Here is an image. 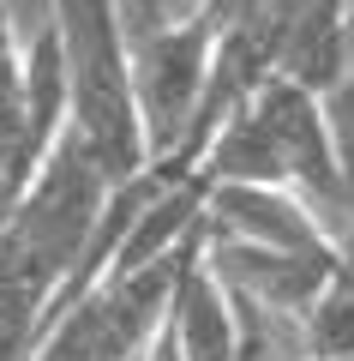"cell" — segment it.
<instances>
[{"mask_svg":"<svg viewBox=\"0 0 354 361\" xmlns=\"http://www.w3.org/2000/svg\"><path fill=\"white\" fill-rule=\"evenodd\" d=\"M198 175L204 187H216V180L282 187L318 217V229L330 235L336 253L354 241V175L342 163L336 133H330L324 97H312L277 73L258 78V90L210 133Z\"/></svg>","mask_w":354,"mask_h":361,"instance_id":"1","label":"cell"},{"mask_svg":"<svg viewBox=\"0 0 354 361\" xmlns=\"http://www.w3.org/2000/svg\"><path fill=\"white\" fill-rule=\"evenodd\" d=\"M49 30L66 66V127L84 139L96 169L120 187L132 180L144 157V133L132 115V78H127V25H120V0H49Z\"/></svg>","mask_w":354,"mask_h":361,"instance_id":"2","label":"cell"},{"mask_svg":"<svg viewBox=\"0 0 354 361\" xmlns=\"http://www.w3.org/2000/svg\"><path fill=\"white\" fill-rule=\"evenodd\" d=\"M216 37L222 18L216 13H187L168 18L156 30L127 37V78H132V115L144 133V157L163 163L180 151V139L192 133V115L204 103L210 85V61H216Z\"/></svg>","mask_w":354,"mask_h":361,"instance_id":"3","label":"cell"},{"mask_svg":"<svg viewBox=\"0 0 354 361\" xmlns=\"http://www.w3.org/2000/svg\"><path fill=\"white\" fill-rule=\"evenodd\" d=\"M204 235L270 253H336L318 217L282 187H246V180H216L204 193ZM342 259V253H336Z\"/></svg>","mask_w":354,"mask_h":361,"instance_id":"4","label":"cell"},{"mask_svg":"<svg viewBox=\"0 0 354 361\" xmlns=\"http://www.w3.org/2000/svg\"><path fill=\"white\" fill-rule=\"evenodd\" d=\"M168 331H175L180 361H241V325H234V301H228L222 277L204 265L192 247L175 271L168 289Z\"/></svg>","mask_w":354,"mask_h":361,"instance_id":"5","label":"cell"},{"mask_svg":"<svg viewBox=\"0 0 354 361\" xmlns=\"http://www.w3.org/2000/svg\"><path fill=\"white\" fill-rule=\"evenodd\" d=\"M42 157L49 151L30 127V97H25V42H18L13 6L0 0V217L18 205Z\"/></svg>","mask_w":354,"mask_h":361,"instance_id":"6","label":"cell"},{"mask_svg":"<svg viewBox=\"0 0 354 361\" xmlns=\"http://www.w3.org/2000/svg\"><path fill=\"white\" fill-rule=\"evenodd\" d=\"M306 361H354V259H336L318 283L312 307L301 313Z\"/></svg>","mask_w":354,"mask_h":361,"instance_id":"7","label":"cell"},{"mask_svg":"<svg viewBox=\"0 0 354 361\" xmlns=\"http://www.w3.org/2000/svg\"><path fill=\"white\" fill-rule=\"evenodd\" d=\"M324 115H330V133H336V145H342V163H348V175H354V73L324 97Z\"/></svg>","mask_w":354,"mask_h":361,"instance_id":"8","label":"cell"},{"mask_svg":"<svg viewBox=\"0 0 354 361\" xmlns=\"http://www.w3.org/2000/svg\"><path fill=\"white\" fill-rule=\"evenodd\" d=\"M348 73H354V0H348Z\"/></svg>","mask_w":354,"mask_h":361,"instance_id":"9","label":"cell"},{"mask_svg":"<svg viewBox=\"0 0 354 361\" xmlns=\"http://www.w3.org/2000/svg\"><path fill=\"white\" fill-rule=\"evenodd\" d=\"M342 259H354V241H348V247H342Z\"/></svg>","mask_w":354,"mask_h":361,"instance_id":"10","label":"cell"}]
</instances>
